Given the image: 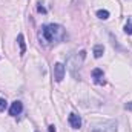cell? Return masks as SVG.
I'll return each instance as SVG.
<instances>
[{
    "mask_svg": "<svg viewBox=\"0 0 132 132\" xmlns=\"http://www.w3.org/2000/svg\"><path fill=\"white\" fill-rule=\"evenodd\" d=\"M66 37V32L62 25L57 23H49V25H43L38 31V40L43 45H55L63 42Z\"/></svg>",
    "mask_w": 132,
    "mask_h": 132,
    "instance_id": "obj_1",
    "label": "cell"
},
{
    "mask_svg": "<svg viewBox=\"0 0 132 132\" xmlns=\"http://www.w3.org/2000/svg\"><path fill=\"white\" fill-rule=\"evenodd\" d=\"M85 55H86V52L85 51H80V54H75V55H72L69 59V69H71V72H72L74 77H75V68L80 69V66H81L83 60H85Z\"/></svg>",
    "mask_w": 132,
    "mask_h": 132,
    "instance_id": "obj_2",
    "label": "cell"
},
{
    "mask_svg": "<svg viewBox=\"0 0 132 132\" xmlns=\"http://www.w3.org/2000/svg\"><path fill=\"white\" fill-rule=\"evenodd\" d=\"M65 72H66V68L63 63H55L54 65V80L62 81L65 78Z\"/></svg>",
    "mask_w": 132,
    "mask_h": 132,
    "instance_id": "obj_3",
    "label": "cell"
},
{
    "mask_svg": "<svg viewBox=\"0 0 132 132\" xmlns=\"http://www.w3.org/2000/svg\"><path fill=\"white\" fill-rule=\"evenodd\" d=\"M22 111H23V104H22V101H17V100H15V101L11 104V108H9V115L17 117V115L22 114Z\"/></svg>",
    "mask_w": 132,
    "mask_h": 132,
    "instance_id": "obj_4",
    "label": "cell"
},
{
    "mask_svg": "<svg viewBox=\"0 0 132 132\" xmlns=\"http://www.w3.org/2000/svg\"><path fill=\"white\" fill-rule=\"evenodd\" d=\"M68 121H69V125H71V128H74V129H80L81 128V118L77 115V114H69V117H68Z\"/></svg>",
    "mask_w": 132,
    "mask_h": 132,
    "instance_id": "obj_5",
    "label": "cell"
},
{
    "mask_svg": "<svg viewBox=\"0 0 132 132\" xmlns=\"http://www.w3.org/2000/svg\"><path fill=\"white\" fill-rule=\"evenodd\" d=\"M92 78H94V81L97 83V85H104L106 81H104V74H103V71L100 69V68H95L94 71H92Z\"/></svg>",
    "mask_w": 132,
    "mask_h": 132,
    "instance_id": "obj_6",
    "label": "cell"
},
{
    "mask_svg": "<svg viewBox=\"0 0 132 132\" xmlns=\"http://www.w3.org/2000/svg\"><path fill=\"white\" fill-rule=\"evenodd\" d=\"M17 43H19V46H20V55H23V54L26 52V45H25V37H23V34H19Z\"/></svg>",
    "mask_w": 132,
    "mask_h": 132,
    "instance_id": "obj_7",
    "label": "cell"
},
{
    "mask_svg": "<svg viewBox=\"0 0 132 132\" xmlns=\"http://www.w3.org/2000/svg\"><path fill=\"white\" fill-rule=\"evenodd\" d=\"M103 52H104L103 45H95V46H94V57H95V59H100V57L103 55Z\"/></svg>",
    "mask_w": 132,
    "mask_h": 132,
    "instance_id": "obj_8",
    "label": "cell"
},
{
    "mask_svg": "<svg viewBox=\"0 0 132 132\" xmlns=\"http://www.w3.org/2000/svg\"><path fill=\"white\" fill-rule=\"evenodd\" d=\"M97 17L101 19V20L109 19V11H106V9H98V11H97Z\"/></svg>",
    "mask_w": 132,
    "mask_h": 132,
    "instance_id": "obj_9",
    "label": "cell"
},
{
    "mask_svg": "<svg viewBox=\"0 0 132 132\" xmlns=\"http://www.w3.org/2000/svg\"><path fill=\"white\" fill-rule=\"evenodd\" d=\"M125 32L132 35V17L128 19V22H126V25H125Z\"/></svg>",
    "mask_w": 132,
    "mask_h": 132,
    "instance_id": "obj_10",
    "label": "cell"
},
{
    "mask_svg": "<svg viewBox=\"0 0 132 132\" xmlns=\"http://www.w3.org/2000/svg\"><path fill=\"white\" fill-rule=\"evenodd\" d=\"M6 106H8L6 100H5V98H0V112H3V111L6 109Z\"/></svg>",
    "mask_w": 132,
    "mask_h": 132,
    "instance_id": "obj_11",
    "label": "cell"
},
{
    "mask_svg": "<svg viewBox=\"0 0 132 132\" xmlns=\"http://www.w3.org/2000/svg\"><path fill=\"white\" fill-rule=\"evenodd\" d=\"M48 131H49V132H55V126H54V125H51V126L48 128Z\"/></svg>",
    "mask_w": 132,
    "mask_h": 132,
    "instance_id": "obj_12",
    "label": "cell"
},
{
    "mask_svg": "<svg viewBox=\"0 0 132 132\" xmlns=\"http://www.w3.org/2000/svg\"><path fill=\"white\" fill-rule=\"evenodd\" d=\"M126 109H128V111H132V101L131 103H126Z\"/></svg>",
    "mask_w": 132,
    "mask_h": 132,
    "instance_id": "obj_13",
    "label": "cell"
},
{
    "mask_svg": "<svg viewBox=\"0 0 132 132\" xmlns=\"http://www.w3.org/2000/svg\"><path fill=\"white\" fill-rule=\"evenodd\" d=\"M37 9H38V12H46V9H45V8H43V6H38V8H37Z\"/></svg>",
    "mask_w": 132,
    "mask_h": 132,
    "instance_id": "obj_14",
    "label": "cell"
},
{
    "mask_svg": "<svg viewBox=\"0 0 132 132\" xmlns=\"http://www.w3.org/2000/svg\"><path fill=\"white\" fill-rule=\"evenodd\" d=\"M94 132H104V131H101V129H97V131H94Z\"/></svg>",
    "mask_w": 132,
    "mask_h": 132,
    "instance_id": "obj_15",
    "label": "cell"
}]
</instances>
